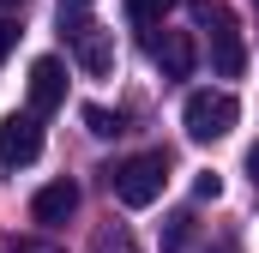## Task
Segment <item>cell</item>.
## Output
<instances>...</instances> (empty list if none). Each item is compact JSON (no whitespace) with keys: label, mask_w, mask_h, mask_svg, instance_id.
Instances as JSON below:
<instances>
[{"label":"cell","mask_w":259,"mask_h":253,"mask_svg":"<svg viewBox=\"0 0 259 253\" xmlns=\"http://www.w3.org/2000/svg\"><path fill=\"white\" fill-rule=\"evenodd\" d=\"M163 181H169V157L163 151H139V157H121L109 169V193L127 205V211H145L163 199Z\"/></svg>","instance_id":"6da1fadb"},{"label":"cell","mask_w":259,"mask_h":253,"mask_svg":"<svg viewBox=\"0 0 259 253\" xmlns=\"http://www.w3.org/2000/svg\"><path fill=\"white\" fill-rule=\"evenodd\" d=\"M235 121H241V103H235L229 91H193L187 109H181V126H187V139H199V145L229 139Z\"/></svg>","instance_id":"7a4b0ae2"},{"label":"cell","mask_w":259,"mask_h":253,"mask_svg":"<svg viewBox=\"0 0 259 253\" xmlns=\"http://www.w3.org/2000/svg\"><path fill=\"white\" fill-rule=\"evenodd\" d=\"M61 36H66V49L78 55V66L91 78H109L115 72V43H109V30L91 12H61Z\"/></svg>","instance_id":"3957f363"},{"label":"cell","mask_w":259,"mask_h":253,"mask_svg":"<svg viewBox=\"0 0 259 253\" xmlns=\"http://www.w3.org/2000/svg\"><path fill=\"white\" fill-rule=\"evenodd\" d=\"M193 12H199V24L211 30V66H217V78H241V72H247V49H241L235 18H229L217 0H199Z\"/></svg>","instance_id":"277c9868"},{"label":"cell","mask_w":259,"mask_h":253,"mask_svg":"<svg viewBox=\"0 0 259 253\" xmlns=\"http://www.w3.org/2000/svg\"><path fill=\"white\" fill-rule=\"evenodd\" d=\"M42 157V121L36 115H6L0 121V169H24Z\"/></svg>","instance_id":"5b68a950"},{"label":"cell","mask_w":259,"mask_h":253,"mask_svg":"<svg viewBox=\"0 0 259 253\" xmlns=\"http://www.w3.org/2000/svg\"><path fill=\"white\" fill-rule=\"evenodd\" d=\"M66 103V66L55 55H42V61H30V115L42 121V115H55Z\"/></svg>","instance_id":"8992f818"},{"label":"cell","mask_w":259,"mask_h":253,"mask_svg":"<svg viewBox=\"0 0 259 253\" xmlns=\"http://www.w3.org/2000/svg\"><path fill=\"white\" fill-rule=\"evenodd\" d=\"M151 61L163 66V78H193L199 49H193L187 30H163V36H151Z\"/></svg>","instance_id":"52a82bcc"},{"label":"cell","mask_w":259,"mask_h":253,"mask_svg":"<svg viewBox=\"0 0 259 253\" xmlns=\"http://www.w3.org/2000/svg\"><path fill=\"white\" fill-rule=\"evenodd\" d=\"M72 211H78V187H72V181H49V187L30 199V217H36V223H49V229L66 223Z\"/></svg>","instance_id":"ba28073f"},{"label":"cell","mask_w":259,"mask_h":253,"mask_svg":"<svg viewBox=\"0 0 259 253\" xmlns=\"http://www.w3.org/2000/svg\"><path fill=\"white\" fill-rule=\"evenodd\" d=\"M169 6H175V0H127V18L133 24H163Z\"/></svg>","instance_id":"9c48e42d"},{"label":"cell","mask_w":259,"mask_h":253,"mask_svg":"<svg viewBox=\"0 0 259 253\" xmlns=\"http://www.w3.org/2000/svg\"><path fill=\"white\" fill-rule=\"evenodd\" d=\"M84 126H91L97 139H115V133H127V121H121V115H109V109H97V103L84 109Z\"/></svg>","instance_id":"30bf717a"},{"label":"cell","mask_w":259,"mask_h":253,"mask_svg":"<svg viewBox=\"0 0 259 253\" xmlns=\"http://www.w3.org/2000/svg\"><path fill=\"white\" fill-rule=\"evenodd\" d=\"M187 241H193V211H175V217H169V241H163V247H169V253H187Z\"/></svg>","instance_id":"8fae6325"},{"label":"cell","mask_w":259,"mask_h":253,"mask_svg":"<svg viewBox=\"0 0 259 253\" xmlns=\"http://www.w3.org/2000/svg\"><path fill=\"white\" fill-rule=\"evenodd\" d=\"M193 193H199V199H223V175H211V169H205V175L193 181Z\"/></svg>","instance_id":"7c38bea8"},{"label":"cell","mask_w":259,"mask_h":253,"mask_svg":"<svg viewBox=\"0 0 259 253\" xmlns=\"http://www.w3.org/2000/svg\"><path fill=\"white\" fill-rule=\"evenodd\" d=\"M6 253H61V247H49V241H18V235H12Z\"/></svg>","instance_id":"4fadbf2b"},{"label":"cell","mask_w":259,"mask_h":253,"mask_svg":"<svg viewBox=\"0 0 259 253\" xmlns=\"http://www.w3.org/2000/svg\"><path fill=\"white\" fill-rule=\"evenodd\" d=\"M12 43H18V24H6V18H0V61L12 55Z\"/></svg>","instance_id":"5bb4252c"},{"label":"cell","mask_w":259,"mask_h":253,"mask_svg":"<svg viewBox=\"0 0 259 253\" xmlns=\"http://www.w3.org/2000/svg\"><path fill=\"white\" fill-rule=\"evenodd\" d=\"M247 181H253V187H259V145H253V151H247Z\"/></svg>","instance_id":"9a60e30c"},{"label":"cell","mask_w":259,"mask_h":253,"mask_svg":"<svg viewBox=\"0 0 259 253\" xmlns=\"http://www.w3.org/2000/svg\"><path fill=\"white\" fill-rule=\"evenodd\" d=\"M84 6H91V0H61V12H84Z\"/></svg>","instance_id":"2e32d148"},{"label":"cell","mask_w":259,"mask_h":253,"mask_svg":"<svg viewBox=\"0 0 259 253\" xmlns=\"http://www.w3.org/2000/svg\"><path fill=\"white\" fill-rule=\"evenodd\" d=\"M0 6H24V0H0Z\"/></svg>","instance_id":"e0dca14e"},{"label":"cell","mask_w":259,"mask_h":253,"mask_svg":"<svg viewBox=\"0 0 259 253\" xmlns=\"http://www.w3.org/2000/svg\"><path fill=\"white\" fill-rule=\"evenodd\" d=\"M253 6H259V0H253Z\"/></svg>","instance_id":"ac0fdd59"}]
</instances>
